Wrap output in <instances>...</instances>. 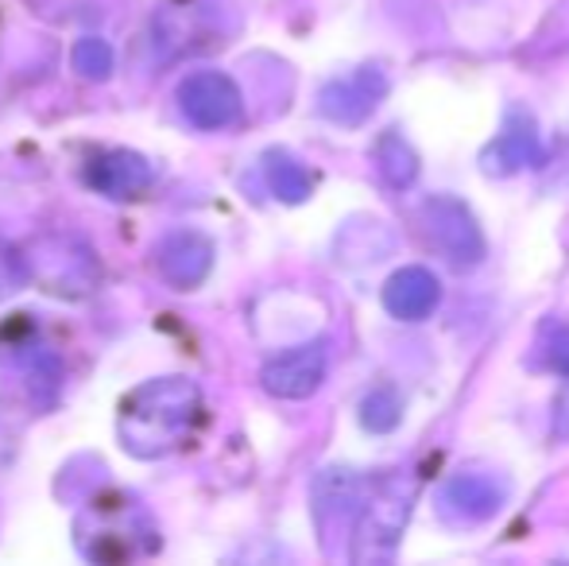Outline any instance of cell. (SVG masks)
<instances>
[{
  "label": "cell",
  "mask_w": 569,
  "mask_h": 566,
  "mask_svg": "<svg viewBox=\"0 0 569 566\" xmlns=\"http://www.w3.org/2000/svg\"><path fill=\"white\" fill-rule=\"evenodd\" d=\"M206 416L202 388L187 377H159L140 385L120 404V446L132 458H163L187 446Z\"/></svg>",
  "instance_id": "1"
},
{
  "label": "cell",
  "mask_w": 569,
  "mask_h": 566,
  "mask_svg": "<svg viewBox=\"0 0 569 566\" xmlns=\"http://www.w3.org/2000/svg\"><path fill=\"white\" fill-rule=\"evenodd\" d=\"M78 552L90 563H128L156 547V532L148 513L124 493H106L90 508H82L74 524Z\"/></svg>",
  "instance_id": "2"
},
{
  "label": "cell",
  "mask_w": 569,
  "mask_h": 566,
  "mask_svg": "<svg viewBox=\"0 0 569 566\" xmlns=\"http://www.w3.org/2000/svg\"><path fill=\"white\" fill-rule=\"evenodd\" d=\"M28 280L43 284V291L62 295V299H86L101 284V260L82 237L47 234L23 257Z\"/></svg>",
  "instance_id": "3"
},
{
  "label": "cell",
  "mask_w": 569,
  "mask_h": 566,
  "mask_svg": "<svg viewBox=\"0 0 569 566\" xmlns=\"http://www.w3.org/2000/svg\"><path fill=\"white\" fill-rule=\"evenodd\" d=\"M419 229L453 268H477L485 260V234L472 210L453 195H430L419 206Z\"/></svg>",
  "instance_id": "4"
},
{
  "label": "cell",
  "mask_w": 569,
  "mask_h": 566,
  "mask_svg": "<svg viewBox=\"0 0 569 566\" xmlns=\"http://www.w3.org/2000/svg\"><path fill=\"white\" fill-rule=\"evenodd\" d=\"M411 516V489L388 481L368 489L365 505L357 508V536H352V559H388L396 555L399 536Z\"/></svg>",
  "instance_id": "5"
},
{
  "label": "cell",
  "mask_w": 569,
  "mask_h": 566,
  "mask_svg": "<svg viewBox=\"0 0 569 566\" xmlns=\"http://www.w3.org/2000/svg\"><path fill=\"white\" fill-rule=\"evenodd\" d=\"M179 109L194 129L221 132L240 121L244 98H240L237 82H232L229 75H221V70H198V75L182 78Z\"/></svg>",
  "instance_id": "6"
},
{
  "label": "cell",
  "mask_w": 569,
  "mask_h": 566,
  "mask_svg": "<svg viewBox=\"0 0 569 566\" xmlns=\"http://www.w3.org/2000/svg\"><path fill=\"white\" fill-rule=\"evenodd\" d=\"M383 98H388V75L380 67H360L352 75L326 82L318 93V109L333 125H365Z\"/></svg>",
  "instance_id": "7"
},
{
  "label": "cell",
  "mask_w": 569,
  "mask_h": 566,
  "mask_svg": "<svg viewBox=\"0 0 569 566\" xmlns=\"http://www.w3.org/2000/svg\"><path fill=\"white\" fill-rule=\"evenodd\" d=\"M326 365H330L326 341H307V346L271 357L260 369V385L276 400H307V396H315L322 388Z\"/></svg>",
  "instance_id": "8"
},
{
  "label": "cell",
  "mask_w": 569,
  "mask_h": 566,
  "mask_svg": "<svg viewBox=\"0 0 569 566\" xmlns=\"http://www.w3.org/2000/svg\"><path fill=\"white\" fill-rule=\"evenodd\" d=\"M213 268V241L194 229H174L156 245V272L174 291H190L210 276Z\"/></svg>",
  "instance_id": "9"
},
{
  "label": "cell",
  "mask_w": 569,
  "mask_h": 566,
  "mask_svg": "<svg viewBox=\"0 0 569 566\" xmlns=\"http://www.w3.org/2000/svg\"><path fill=\"white\" fill-rule=\"evenodd\" d=\"M86 182H90L98 195L113 198V202H128V198L148 195L151 182H156V171H151V163L140 156V151L113 148V151H101V156L90 159Z\"/></svg>",
  "instance_id": "10"
},
{
  "label": "cell",
  "mask_w": 569,
  "mask_h": 566,
  "mask_svg": "<svg viewBox=\"0 0 569 566\" xmlns=\"http://www.w3.org/2000/svg\"><path fill=\"white\" fill-rule=\"evenodd\" d=\"M503 485L488 474H453L438 489V513L453 524H485L500 513Z\"/></svg>",
  "instance_id": "11"
},
{
  "label": "cell",
  "mask_w": 569,
  "mask_h": 566,
  "mask_svg": "<svg viewBox=\"0 0 569 566\" xmlns=\"http://www.w3.org/2000/svg\"><path fill=\"white\" fill-rule=\"evenodd\" d=\"M438 299H442V284L430 268L407 265L399 272H391V280L383 284V310L399 322H422L435 315Z\"/></svg>",
  "instance_id": "12"
},
{
  "label": "cell",
  "mask_w": 569,
  "mask_h": 566,
  "mask_svg": "<svg viewBox=\"0 0 569 566\" xmlns=\"http://www.w3.org/2000/svg\"><path fill=\"white\" fill-rule=\"evenodd\" d=\"M535 159H539V129L527 113H516L496 132V140L480 151V171L492 175V179H508V175L531 167Z\"/></svg>",
  "instance_id": "13"
},
{
  "label": "cell",
  "mask_w": 569,
  "mask_h": 566,
  "mask_svg": "<svg viewBox=\"0 0 569 566\" xmlns=\"http://www.w3.org/2000/svg\"><path fill=\"white\" fill-rule=\"evenodd\" d=\"M368 489L372 485L365 481L360 474H352V469H322L315 481V513L318 520H341V516L357 513L360 505H365Z\"/></svg>",
  "instance_id": "14"
},
{
  "label": "cell",
  "mask_w": 569,
  "mask_h": 566,
  "mask_svg": "<svg viewBox=\"0 0 569 566\" xmlns=\"http://www.w3.org/2000/svg\"><path fill=\"white\" fill-rule=\"evenodd\" d=\"M263 179H268L271 195H276L279 202H291V206L307 202L310 190H315L310 171L291 156V151H268V156H263Z\"/></svg>",
  "instance_id": "15"
},
{
  "label": "cell",
  "mask_w": 569,
  "mask_h": 566,
  "mask_svg": "<svg viewBox=\"0 0 569 566\" xmlns=\"http://www.w3.org/2000/svg\"><path fill=\"white\" fill-rule=\"evenodd\" d=\"M376 167H380V175L391 187L403 190L419 179V151L399 137V132H388V137H380V143H376Z\"/></svg>",
  "instance_id": "16"
},
{
  "label": "cell",
  "mask_w": 569,
  "mask_h": 566,
  "mask_svg": "<svg viewBox=\"0 0 569 566\" xmlns=\"http://www.w3.org/2000/svg\"><path fill=\"white\" fill-rule=\"evenodd\" d=\"M399 419H403V400H399L396 388L380 385L360 400V427L372 430V435H388V430H396Z\"/></svg>",
  "instance_id": "17"
},
{
  "label": "cell",
  "mask_w": 569,
  "mask_h": 566,
  "mask_svg": "<svg viewBox=\"0 0 569 566\" xmlns=\"http://www.w3.org/2000/svg\"><path fill=\"white\" fill-rule=\"evenodd\" d=\"M74 70L82 78H90V82H106L109 75H113V47L106 43V39L98 36H86L74 43Z\"/></svg>",
  "instance_id": "18"
},
{
  "label": "cell",
  "mask_w": 569,
  "mask_h": 566,
  "mask_svg": "<svg viewBox=\"0 0 569 566\" xmlns=\"http://www.w3.org/2000/svg\"><path fill=\"white\" fill-rule=\"evenodd\" d=\"M23 284H28V268H23V257L4 241V237H0V302H4L12 291H20Z\"/></svg>",
  "instance_id": "19"
},
{
  "label": "cell",
  "mask_w": 569,
  "mask_h": 566,
  "mask_svg": "<svg viewBox=\"0 0 569 566\" xmlns=\"http://www.w3.org/2000/svg\"><path fill=\"white\" fill-rule=\"evenodd\" d=\"M547 365L569 380V326H555L547 338Z\"/></svg>",
  "instance_id": "20"
},
{
  "label": "cell",
  "mask_w": 569,
  "mask_h": 566,
  "mask_svg": "<svg viewBox=\"0 0 569 566\" xmlns=\"http://www.w3.org/2000/svg\"><path fill=\"white\" fill-rule=\"evenodd\" d=\"M558 424H562V435H566V430H569V393H566L562 408H558Z\"/></svg>",
  "instance_id": "21"
}]
</instances>
